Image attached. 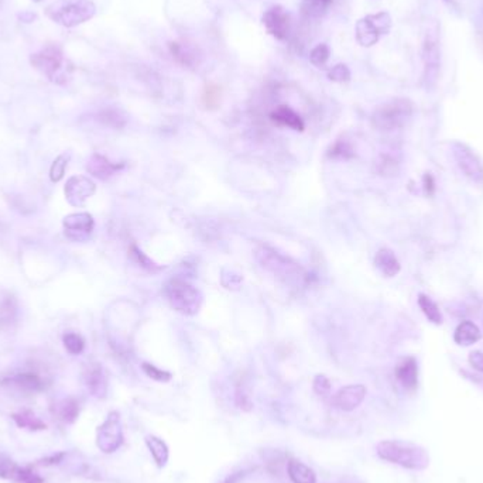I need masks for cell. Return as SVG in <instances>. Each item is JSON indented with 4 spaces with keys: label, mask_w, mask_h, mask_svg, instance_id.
<instances>
[{
    "label": "cell",
    "mask_w": 483,
    "mask_h": 483,
    "mask_svg": "<svg viewBox=\"0 0 483 483\" xmlns=\"http://www.w3.org/2000/svg\"><path fill=\"white\" fill-rule=\"evenodd\" d=\"M377 455L387 462L413 471H423L430 464V457L424 448L404 441H381L377 445Z\"/></svg>",
    "instance_id": "1"
},
{
    "label": "cell",
    "mask_w": 483,
    "mask_h": 483,
    "mask_svg": "<svg viewBox=\"0 0 483 483\" xmlns=\"http://www.w3.org/2000/svg\"><path fill=\"white\" fill-rule=\"evenodd\" d=\"M31 65L45 75L53 84L65 85L71 80L72 65L65 58L58 45H47L30 58Z\"/></svg>",
    "instance_id": "2"
},
{
    "label": "cell",
    "mask_w": 483,
    "mask_h": 483,
    "mask_svg": "<svg viewBox=\"0 0 483 483\" xmlns=\"http://www.w3.org/2000/svg\"><path fill=\"white\" fill-rule=\"evenodd\" d=\"M97 13L92 0H55L45 9V14L57 24L75 27L91 20Z\"/></svg>",
    "instance_id": "3"
},
{
    "label": "cell",
    "mask_w": 483,
    "mask_h": 483,
    "mask_svg": "<svg viewBox=\"0 0 483 483\" xmlns=\"http://www.w3.org/2000/svg\"><path fill=\"white\" fill-rule=\"evenodd\" d=\"M423 78L427 87L435 85L441 65V45H440V26L437 21L430 20L425 23L423 31Z\"/></svg>",
    "instance_id": "4"
},
{
    "label": "cell",
    "mask_w": 483,
    "mask_h": 483,
    "mask_svg": "<svg viewBox=\"0 0 483 483\" xmlns=\"http://www.w3.org/2000/svg\"><path fill=\"white\" fill-rule=\"evenodd\" d=\"M164 294L170 305L184 314L194 315L198 313L202 304V294L194 286L183 278H171L164 286Z\"/></svg>",
    "instance_id": "5"
},
{
    "label": "cell",
    "mask_w": 483,
    "mask_h": 483,
    "mask_svg": "<svg viewBox=\"0 0 483 483\" xmlns=\"http://www.w3.org/2000/svg\"><path fill=\"white\" fill-rule=\"evenodd\" d=\"M413 114L414 105L408 99L397 98L379 107L371 116V121L379 130L391 131L404 127Z\"/></svg>",
    "instance_id": "6"
},
{
    "label": "cell",
    "mask_w": 483,
    "mask_h": 483,
    "mask_svg": "<svg viewBox=\"0 0 483 483\" xmlns=\"http://www.w3.org/2000/svg\"><path fill=\"white\" fill-rule=\"evenodd\" d=\"M391 28V17L386 11L369 14L357 23V41L362 47L374 45Z\"/></svg>",
    "instance_id": "7"
},
{
    "label": "cell",
    "mask_w": 483,
    "mask_h": 483,
    "mask_svg": "<svg viewBox=\"0 0 483 483\" xmlns=\"http://www.w3.org/2000/svg\"><path fill=\"white\" fill-rule=\"evenodd\" d=\"M123 443L121 418L118 413H111L98 430V447L107 452H115Z\"/></svg>",
    "instance_id": "8"
},
{
    "label": "cell",
    "mask_w": 483,
    "mask_h": 483,
    "mask_svg": "<svg viewBox=\"0 0 483 483\" xmlns=\"http://www.w3.org/2000/svg\"><path fill=\"white\" fill-rule=\"evenodd\" d=\"M455 160L462 173L474 183L483 184V164L481 158L465 144L457 143L454 146Z\"/></svg>",
    "instance_id": "9"
},
{
    "label": "cell",
    "mask_w": 483,
    "mask_h": 483,
    "mask_svg": "<svg viewBox=\"0 0 483 483\" xmlns=\"http://www.w3.org/2000/svg\"><path fill=\"white\" fill-rule=\"evenodd\" d=\"M261 21L270 36L280 41L287 40L290 31V14L281 6H274L268 9L263 14Z\"/></svg>",
    "instance_id": "10"
},
{
    "label": "cell",
    "mask_w": 483,
    "mask_h": 483,
    "mask_svg": "<svg viewBox=\"0 0 483 483\" xmlns=\"http://www.w3.org/2000/svg\"><path fill=\"white\" fill-rule=\"evenodd\" d=\"M65 197L67 201L74 205V207H81L85 204V201L88 198H91L95 191L97 187L94 184L92 180L84 177V175H75L71 177L65 185Z\"/></svg>",
    "instance_id": "11"
},
{
    "label": "cell",
    "mask_w": 483,
    "mask_h": 483,
    "mask_svg": "<svg viewBox=\"0 0 483 483\" xmlns=\"http://www.w3.org/2000/svg\"><path fill=\"white\" fill-rule=\"evenodd\" d=\"M65 235L72 241H85L94 231V219L87 212L71 214L64 219Z\"/></svg>",
    "instance_id": "12"
},
{
    "label": "cell",
    "mask_w": 483,
    "mask_h": 483,
    "mask_svg": "<svg viewBox=\"0 0 483 483\" xmlns=\"http://www.w3.org/2000/svg\"><path fill=\"white\" fill-rule=\"evenodd\" d=\"M366 396V387L362 384H352L342 387L332 398V403L337 408L342 411H352L361 406Z\"/></svg>",
    "instance_id": "13"
},
{
    "label": "cell",
    "mask_w": 483,
    "mask_h": 483,
    "mask_svg": "<svg viewBox=\"0 0 483 483\" xmlns=\"http://www.w3.org/2000/svg\"><path fill=\"white\" fill-rule=\"evenodd\" d=\"M396 379L407 390H416L418 386V364L414 358H406L396 367Z\"/></svg>",
    "instance_id": "14"
},
{
    "label": "cell",
    "mask_w": 483,
    "mask_h": 483,
    "mask_svg": "<svg viewBox=\"0 0 483 483\" xmlns=\"http://www.w3.org/2000/svg\"><path fill=\"white\" fill-rule=\"evenodd\" d=\"M123 168V164H114L107 157L101 154H94L87 165V170L89 174L95 175L99 180H107L111 175H114L116 171Z\"/></svg>",
    "instance_id": "15"
},
{
    "label": "cell",
    "mask_w": 483,
    "mask_h": 483,
    "mask_svg": "<svg viewBox=\"0 0 483 483\" xmlns=\"http://www.w3.org/2000/svg\"><path fill=\"white\" fill-rule=\"evenodd\" d=\"M374 264L386 277H394L401 270L400 261L390 249H380L374 256Z\"/></svg>",
    "instance_id": "16"
},
{
    "label": "cell",
    "mask_w": 483,
    "mask_h": 483,
    "mask_svg": "<svg viewBox=\"0 0 483 483\" xmlns=\"http://www.w3.org/2000/svg\"><path fill=\"white\" fill-rule=\"evenodd\" d=\"M170 53L173 58L183 67L192 68L195 64H198L197 50L187 43H180V41L170 43Z\"/></svg>",
    "instance_id": "17"
},
{
    "label": "cell",
    "mask_w": 483,
    "mask_h": 483,
    "mask_svg": "<svg viewBox=\"0 0 483 483\" xmlns=\"http://www.w3.org/2000/svg\"><path fill=\"white\" fill-rule=\"evenodd\" d=\"M270 119L280 126H286L297 131L304 130V121L301 119V116L286 105H281L276 111H273L270 115Z\"/></svg>",
    "instance_id": "18"
},
{
    "label": "cell",
    "mask_w": 483,
    "mask_h": 483,
    "mask_svg": "<svg viewBox=\"0 0 483 483\" xmlns=\"http://www.w3.org/2000/svg\"><path fill=\"white\" fill-rule=\"evenodd\" d=\"M481 331L477 324L471 321H462L454 334V341L460 347H471L481 340Z\"/></svg>",
    "instance_id": "19"
},
{
    "label": "cell",
    "mask_w": 483,
    "mask_h": 483,
    "mask_svg": "<svg viewBox=\"0 0 483 483\" xmlns=\"http://www.w3.org/2000/svg\"><path fill=\"white\" fill-rule=\"evenodd\" d=\"M85 380H87V386L91 390V393L97 397H105L107 390H108V383H107V377L104 374V370L99 364H94L88 369L87 374H85Z\"/></svg>",
    "instance_id": "20"
},
{
    "label": "cell",
    "mask_w": 483,
    "mask_h": 483,
    "mask_svg": "<svg viewBox=\"0 0 483 483\" xmlns=\"http://www.w3.org/2000/svg\"><path fill=\"white\" fill-rule=\"evenodd\" d=\"M287 472L293 483H317L314 471L297 460L288 461Z\"/></svg>",
    "instance_id": "21"
},
{
    "label": "cell",
    "mask_w": 483,
    "mask_h": 483,
    "mask_svg": "<svg viewBox=\"0 0 483 483\" xmlns=\"http://www.w3.org/2000/svg\"><path fill=\"white\" fill-rule=\"evenodd\" d=\"M146 445L148 447L150 454H151L156 465L158 468H164L167 461H168V447H167V444L156 435H148L146 438Z\"/></svg>",
    "instance_id": "22"
},
{
    "label": "cell",
    "mask_w": 483,
    "mask_h": 483,
    "mask_svg": "<svg viewBox=\"0 0 483 483\" xmlns=\"http://www.w3.org/2000/svg\"><path fill=\"white\" fill-rule=\"evenodd\" d=\"M16 315H17L16 300L10 294L0 298V330L7 328L16 320Z\"/></svg>",
    "instance_id": "23"
},
{
    "label": "cell",
    "mask_w": 483,
    "mask_h": 483,
    "mask_svg": "<svg viewBox=\"0 0 483 483\" xmlns=\"http://www.w3.org/2000/svg\"><path fill=\"white\" fill-rule=\"evenodd\" d=\"M418 305H420L421 311L424 313V315L428 318L430 322H433L435 325L443 324V314H441L438 305L428 295L420 294L418 295Z\"/></svg>",
    "instance_id": "24"
},
{
    "label": "cell",
    "mask_w": 483,
    "mask_h": 483,
    "mask_svg": "<svg viewBox=\"0 0 483 483\" xmlns=\"http://www.w3.org/2000/svg\"><path fill=\"white\" fill-rule=\"evenodd\" d=\"M334 0H303V13L308 17H322L331 7Z\"/></svg>",
    "instance_id": "25"
},
{
    "label": "cell",
    "mask_w": 483,
    "mask_h": 483,
    "mask_svg": "<svg viewBox=\"0 0 483 483\" xmlns=\"http://www.w3.org/2000/svg\"><path fill=\"white\" fill-rule=\"evenodd\" d=\"M13 381L23 390L27 391H40L44 387V381L34 373H21L17 374Z\"/></svg>",
    "instance_id": "26"
},
{
    "label": "cell",
    "mask_w": 483,
    "mask_h": 483,
    "mask_svg": "<svg viewBox=\"0 0 483 483\" xmlns=\"http://www.w3.org/2000/svg\"><path fill=\"white\" fill-rule=\"evenodd\" d=\"M98 121L105 126H109V127H114V129H121L126 124V116L119 109L107 108V109H104L98 114Z\"/></svg>",
    "instance_id": "27"
},
{
    "label": "cell",
    "mask_w": 483,
    "mask_h": 483,
    "mask_svg": "<svg viewBox=\"0 0 483 483\" xmlns=\"http://www.w3.org/2000/svg\"><path fill=\"white\" fill-rule=\"evenodd\" d=\"M328 156L331 158H344V160H348V158H352L355 156V151H354V147L351 146L349 141L344 140V139H340L337 140L331 148L328 150Z\"/></svg>",
    "instance_id": "28"
},
{
    "label": "cell",
    "mask_w": 483,
    "mask_h": 483,
    "mask_svg": "<svg viewBox=\"0 0 483 483\" xmlns=\"http://www.w3.org/2000/svg\"><path fill=\"white\" fill-rule=\"evenodd\" d=\"M330 55H331V50L330 47L322 43V44H318L317 47H314L310 53V61L313 65L318 67V68H324L330 60Z\"/></svg>",
    "instance_id": "29"
},
{
    "label": "cell",
    "mask_w": 483,
    "mask_h": 483,
    "mask_svg": "<svg viewBox=\"0 0 483 483\" xmlns=\"http://www.w3.org/2000/svg\"><path fill=\"white\" fill-rule=\"evenodd\" d=\"M68 161H70V156L68 154H61V156H58L54 160V163H53V165L50 168V180L53 183H58V181H61L64 178Z\"/></svg>",
    "instance_id": "30"
},
{
    "label": "cell",
    "mask_w": 483,
    "mask_h": 483,
    "mask_svg": "<svg viewBox=\"0 0 483 483\" xmlns=\"http://www.w3.org/2000/svg\"><path fill=\"white\" fill-rule=\"evenodd\" d=\"M64 347L65 349L71 354V355H80L82 354L84 348H85V341L82 340L81 335L75 334V332H68L64 335L63 338Z\"/></svg>",
    "instance_id": "31"
},
{
    "label": "cell",
    "mask_w": 483,
    "mask_h": 483,
    "mask_svg": "<svg viewBox=\"0 0 483 483\" xmlns=\"http://www.w3.org/2000/svg\"><path fill=\"white\" fill-rule=\"evenodd\" d=\"M204 105L207 109H217L221 102V89L217 85H207L204 97H202Z\"/></svg>",
    "instance_id": "32"
},
{
    "label": "cell",
    "mask_w": 483,
    "mask_h": 483,
    "mask_svg": "<svg viewBox=\"0 0 483 483\" xmlns=\"http://www.w3.org/2000/svg\"><path fill=\"white\" fill-rule=\"evenodd\" d=\"M14 420L20 427H24V428H28V430H43V428H45V425L37 417H34L31 413L16 414Z\"/></svg>",
    "instance_id": "33"
},
{
    "label": "cell",
    "mask_w": 483,
    "mask_h": 483,
    "mask_svg": "<svg viewBox=\"0 0 483 483\" xmlns=\"http://www.w3.org/2000/svg\"><path fill=\"white\" fill-rule=\"evenodd\" d=\"M130 256L133 257V260L139 264V266H141L143 268H146V270H148V271H156V270H158L160 267L154 263V261H151L137 246H131L130 247Z\"/></svg>",
    "instance_id": "34"
},
{
    "label": "cell",
    "mask_w": 483,
    "mask_h": 483,
    "mask_svg": "<svg viewBox=\"0 0 483 483\" xmlns=\"http://www.w3.org/2000/svg\"><path fill=\"white\" fill-rule=\"evenodd\" d=\"M141 367H143V371H144L150 379H153V380H156V381H163V383H165V381H170L171 377H173V374H171L170 371L163 370V369H158L157 366L150 364V363H143Z\"/></svg>",
    "instance_id": "35"
},
{
    "label": "cell",
    "mask_w": 483,
    "mask_h": 483,
    "mask_svg": "<svg viewBox=\"0 0 483 483\" xmlns=\"http://www.w3.org/2000/svg\"><path fill=\"white\" fill-rule=\"evenodd\" d=\"M78 413H80V408H78V404L74 400H64L63 401L60 416L64 421L72 423L78 417Z\"/></svg>",
    "instance_id": "36"
},
{
    "label": "cell",
    "mask_w": 483,
    "mask_h": 483,
    "mask_svg": "<svg viewBox=\"0 0 483 483\" xmlns=\"http://www.w3.org/2000/svg\"><path fill=\"white\" fill-rule=\"evenodd\" d=\"M328 78L334 82H348L351 80V71L345 64H338L335 67H332L328 72Z\"/></svg>",
    "instance_id": "37"
},
{
    "label": "cell",
    "mask_w": 483,
    "mask_h": 483,
    "mask_svg": "<svg viewBox=\"0 0 483 483\" xmlns=\"http://www.w3.org/2000/svg\"><path fill=\"white\" fill-rule=\"evenodd\" d=\"M379 171L383 175H394L398 171V163L391 157L384 156L381 161H379Z\"/></svg>",
    "instance_id": "38"
},
{
    "label": "cell",
    "mask_w": 483,
    "mask_h": 483,
    "mask_svg": "<svg viewBox=\"0 0 483 483\" xmlns=\"http://www.w3.org/2000/svg\"><path fill=\"white\" fill-rule=\"evenodd\" d=\"M314 391L318 396H327L331 391V381L324 376V374H318L314 380Z\"/></svg>",
    "instance_id": "39"
},
{
    "label": "cell",
    "mask_w": 483,
    "mask_h": 483,
    "mask_svg": "<svg viewBox=\"0 0 483 483\" xmlns=\"http://www.w3.org/2000/svg\"><path fill=\"white\" fill-rule=\"evenodd\" d=\"M237 404H238L239 408L244 410V411L251 410L250 396L246 393V390L243 387H238V390H237Z\"/></svg>",
    "instance_id": "40"
},
{
    "label": "cell",
    "mask_w": 483,
    "mask_h": 483,
    "mask_svg": "<svg viewBox=\"0 0 483 483\" xmlns=\"http://www.w3.org/2000/svg\"><path fill=\"white\" fill-rule=\"evenodd\" d=\"M470 363L471 366L478 370V371H482L483 373V352L481 351H475L470 355Z\"/></svg>",
    "instance_id": "41"
},
{
    "label": "cell",
    "mask_w": 483,
    "mask_h": 483,
    "mask_svg": "<svg viewBox=\"0 0 483 483\" xmlns=\"http://www.w3.org/2000/svg\"><path fill=\"white\" fill-rule=\"evenodd\" d=\"M33 1H36V3H41V1H44V0H33Z\"/></svg>",
    "instance_id": "42"
}]
</instances>
